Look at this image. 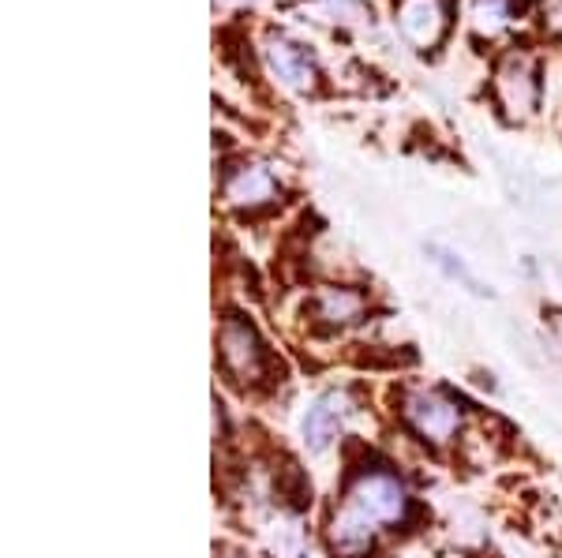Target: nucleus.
I'll use <instances>...</instances> for the list:
<instances>
[{"label":"nucleus","instance_id":"1","mask_svg":"<svg viewBox=\"0 0 562 558\" xmlns=\"http://www.w3.org/2000/svg\"><path fill=\"white\" fill-rule=\"evenodd\" d=\"M349 510H357L360 517H368L371 525H397L409 514V494H405L402 480L390 472H364L357 483H352L349 499H346Z\"/></svg>","mask_w":562,"mask_h":558},{"label":"nucleus","instance_id":"2","mask_svg":"<svg viewBox=\"0 0 562 558\" xmlns=\"http://www.w3.org/2000/svg\"><path fill=\"white\" fill-rule=\"evenodd\" d=\"M217 353H222V367L233 383H259L267 372V353L256 330L244 319H225L217 330Z\"/></svg>","mask_w":562,"mask_h":558},{"label":"nucleus","instance_id":"3","mask_svg":"<svg viewBox=\"0 0 562 558\" xmlns=\"http://www.w3.org/2000/svg\"><path fill=\"white\" fill-rule=\"evenodd\" d=\"M402 417L428 443H450L461 431V409L435 390H413L402 405Z\"/></svg>","mask_w":562,"mask_h":558},{"label":"nucleus","instance_id":"4","mask_svg":"<svg viewBox=\"0 0 562 558\" xmlns=\"http://www.w3.org/2000/svg\"><path fill=\"white\" fill-rule=\"evenodd\" d=\"M394 23L416 49H435L450 26V0H397Z\"/></svg>","mask_w":562,"mask_h":558},{"label":"nucleus","instance_id":"5","mask_svg":"<svg viewBox=\"0 0 562 558\" xmlns=\"http://www.w3.org/2000/svg\"><path fill=\"white\" fill-rule=\"evenodd\" d=\"M495 94L510 116H518V121L532 116V110H537V102H540L537 68L525 57H506V65L498 68V76H495Z\"/></svg>","mask_w":562,"mask_h":558},{"label":"nucleus","instance_id":"6","mask_svg":"<svg viewBox=\"0 0 562 558\" xmlns=\"http://www.w3.org/2000/svg\"><path fill=\"white\" fill-rule=\"evenodd\" d=\"M346 417H349V398L341 390H326L319 398L307 401L304 420H301V435H304L307 449H315V454L330 449L341 424H346Z\"/></svg>","mask_w":562,"mask_h":558},{"label":"nucleus","instance_id":"7","mask_svg":"<svg viewBox=\"0 0 562 558\" xmlns=\"http://www.w3.org/2000/svg\"><path fill=\"white\" fill-rule=\"evenodd\" d=\"M267 65L270 71L281 79L285 87H293V90H312L315 87V79H319V71H315V60L307 57V49L304 45H296V42H289V38H267Z\"/></svg>","mask_w":562,"mask_h":558},{"label":"nucleus","instance_id":"8","mask_svg":"<svg viewBox=\"0 0 562 558\" xmlns=\"http://www.w3.org/2000/svg\"><path fill=\"white\" fill-rule=\"evenodd\" d=\"M375 533H379V528L371 525L368 517H360L357 510L341 506L338 514L330 517V528H326V544H330V551L341 555V558H360L371 544H375Z\"/></svg>","mask_w":562,"mask_h":558},{"label":"nucleus","instance_id":"9","mask_svg":"<svg viewBox=\"0 0 562 558\" xmlns=\"http://www.w3.org/2000/svg\"><path fill=\"white\" fill-rule=\"evenodd\" d=\"M274 195H278V176L267 166H244L225 180V200L233 206L256 210V206H267Z\"/></svg>","mask_w":562,"mask_h":558},{"label":"nucleus","instance_id":"10","mask_svg":"<svg viewBox=\"0 0 562 558\" xmlns=\"http://www.w3.org/2000/svg\"><path fill=\"white\" fill-rule=\"evenodd\" d=\"M364 296L352 289H323L315 296V315L323 322H330V327H349V322H357L364 315Z\"/></svg>","mask_w":562,"mask_h":558},{"label":"nucleus","instance_id":"11","mask_svg":"<svg viewBox=\"0 0 562 558\" xmlns=\"http://www.w3.org/2000/svg\"><path fill=\"white\" fill-rule=\"evenodd\" d=\"M514 15H518V0H473V26L484 38H495L498 31H506Z\"/></svg>","mask_w":562,"mask_h":558}]
</instances>
